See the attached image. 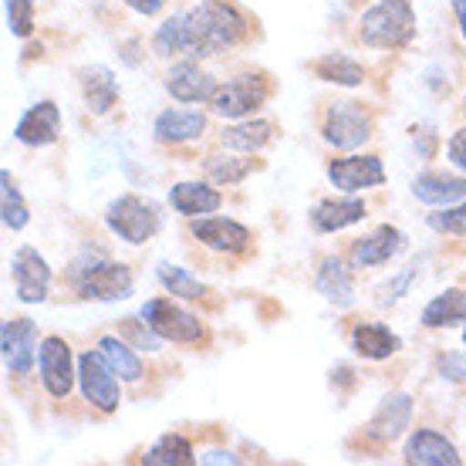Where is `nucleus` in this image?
I'll list each match as a JSON object with an SVG mask.
<instances>
[{
	"mask_svg": "<svg viewBox=\"0 0 466 466\" xmlns=\"http://www.w3.org/2000/svg\"><path fill=\"white\" fill-rule=\"evenodd\" d=\"M179 21H183V55H199V58L230 51L250 35V21L230 0H203L187 14H179Z\"/></svg>",
	"mask_w": 466,
	"mask_h": 466,
	"instance_id": "f257e3e1",
	"label": "nucleus"
},
{
	"mask_svg": "<svg viewBox=\"0 0 466 466\" xmlns=\"http://www.w3.org/2000/svg\"><path fill=\"white\" fill-rule=\"evenodd\" d=\"M71 284L85 301H122L132 294V270L106 257H78L71 264Z\"/></svg>",
	"mask_w": 466,
	"mask_h": 466,
	"instance_id": "f03ea898",
	"label": "nucleus"
},
{
	"mask_svg": "<svg viewBox=\"0 0 466 466\" xmlns=\"http://www.w3.org/2000/svg\"><path fill=\"white\" fill-rule=\"evenodd\" d=\"M361 45L369 47H406L416 37L412 0H379L361 14Z\"/></svg>",
	"mask_w": 466,
	"mask_h": 466,
	"instance_id": "7ed1b4c3",
	"label": "nucleus"
},
{
	"mask_svg": "<svg viewBox=\"0 0 466 466\" xmlns=\"http://www.w3.org/2000/svg\"><path fill=\"white\" fill-rule=\"evenodd\" d=\"M142 321H146V325H149L163 341L189 345V341L203 339V325H199V318L189 315L187 308H179L173 298H152V301L142 304Z\"/></svg>",
	"mask_w": 466,
	"mask_h": 466,
	"instance_id": "20e7f679",
	"label": "nucleus"
},
{
	"mask_svg": "<svg viewBox=\"0 0 466 466\" xmlns=\"http://www.w3.org/2000/svg\"><path fill=\"white\" fill-rule=\"evenodd\" d=\"M270 98V82L264 75H240L233 82L220 85L210 98V108L220 118H244Z\"/></svg>",
	"mask_w": 466,
	"mask_h": 466,
	"instance_id": "39448f33",
	"label": "nucleus"
},
{
	"mask_svg": "<svg viewBox=\"0 0 466 466\" xmlns=\"http://www.w3.org/2000/svg\"><path fill=\"white\" fill-rule=\"evenodd\" d=\"M108 230L118 233L126 244H146L159 230V213L139 197H118L106 213Z\"/></svg>",
	"mask_w": 466,
	"mask_h": 466,
	"instance_id": "423d86ee",
	"label": "nucleus"
},
{
	"mask_svg": "<svg viewBox=\"0 0 466 466\" xmlns=\"http://www.w3.org/2000/svg\"><path fill=\"white\" fill-rule=\"evenodd\" d=\"M321 136L335 149H359L361 142L372 139V118L365 116V108L359 102H335L325 112Z\"/></svg>",
	"mask_w": 466,
	"mask_h": 466,
	"instance_id": "0eeeda50",
	"label": "nucleus"
},
{
	"mask_svg": "<svg viewBox=\"0 0 466 466\" xmlns=\"http://www.w3.org/2000/svg\"><path fill=\"white\" fill-rule=\"evenodd\" d=\"M78 379H82L85 399L98 412H116L118 402H122V392H118L116 372H112V365L106 361L102 351H85L78 359Z\"/></svg>",
	"mask_w": 466,
	"mask_h": 466,
	"instance_id": "6e6552de",
	"label": "nucleus"
},
{
	"mask_svg": "<svg viewBox=\"0 0 466 466\" xmlns=\"http://www.w3.org/2000/svg\"><path fill=\"white\" fill-rule=\"evenodd\" d=\"M11 274H14V288H17V298L24 304H41L47 298V288H51V268L47 260L37 254L35 247H21L11 260Z\"/></svg>",
	"mask_w": 466,
	"mask_h": 466,
	"instance_id": "1a4fd4ad",
	"label": "nucleus"
},
{
	"mask_svg": "<svg viewBox=\"0 0 466 466\" xmlns=\"http://www.w3.org/2000/svg\"><path fill=\"white\" fill-rule=\"evenodd\" d=\"M328 179H331L341 193H359V189L382 187L385 169L375 156H349V159L328 163Z\"/></svg>",
	"mask_w": 466,
	"mask_h": 466,
	"instance_id": "9d476101",
	"label": "nucleus"
},
{
	"mask_svg": "<svg viewBox=\"0 0 466 466\" xmlns=\"http://www.w3.org/2000/svg\"><path fill=\"white\" fill-rule=\"evenodd\" d=\"M37 328L31 318H14L4 321V365L11 375H27L35 365Z\"/></svg>",
	"mask_w": 466,
	"mask_h": 466,
	"instance_id": "9b49d317",
	"label": "nucleus"
},
{
	"mask_svg": "<svg viewBox=\"0 0 466 466\" xmlns=\"http://www.w3.org/2000/svg\"><path fill=\"white\" fill-rule=\"evenodd\" d=\"M41 379H45V389L55 399H65L71 392V382H75L71 349L68 341H61L58 335L45 339V345H41Z\"/></svg>",
	"mask_w": 466,
	"mask_h": 466,
	"instance_id": "f8f14e48",
	"label": "nucleus"
},
{
	"mask_svg": "<svg viewBox=\"0 0 466 466\" xmlns=\"http://www.w3.org/2000/svg\"><path fill=\"white\" fill-rule=\"evenodd\" d=\"M193 237L203 240L210 250H220V254H244L250 247V230L240 227L237 220H227V217H210V220H193Z\"/></svg>",
	"mask_w": 466,
	"mask_h": 466,
	"instance_id": "ddd939ff",
	"label": "nucleus"
},
{
	"mask_svg": "<svg viewBox=\"0 0 466 466\" xmlns=\"http://www.w3.org/2000/svg\"><path fill=\"white\" fill-rule=\"evenodd\" d=\"M166 92L173 95L176 102L193 106V102H210L213 92H217V82L199 65L183 61V65H173L166 75Z\"/></svg>",
	"mask_w": 466,
	"mask_h": 466,
	"instance_id": "4468645a",
	"label": "nucleus"
},
{
	"mask_svg": "<svg viewBox=\"0 0 466 466\" xmlns=\"http://www.w3.org/2000/svg\"><path fill=\"white\" fill-rule=\"evenodd\" d=\"M406 463L416 466H460V453L456 446L446 440L443 432L436 430H416L406 443Z\"/></svg>",
	"mask_w": 466,
	"mask_h": 466,
	"instance_id": "2eb2a0df",
	"label": "nucleus"
},
{
	"mask_svg": "<svg viewBox=\"0 0 466 466\" xmlns=\"http://www.w3.org/2000/svg\"><path fill=\"white\" fill-rule=\"evenodd\" d=\"M24 146H51L61 136V112L55 102H37L31 112H24L14 132Z\"/></svg>",
	"mask_w": 466,
	"mask_h": 466,
	"instance_id": "dca6fc26",
	"label": "nucleus"
},
{
	"mask_svg": "<svg viewBox=\"0 0 466 466\" xmlns=\"http://www.w3.org/2000/svg\"><path fill=\"white\" fill-rule=\"evenodd\" d=\"M409 420H412V399L389 396V399H382V406H379V412L372 416V422H369L365 432H369L372 440H379V443H392V440H399V436L409 430Z\"/></svg>",
	"mask_w": 466,
	"mask_h": 466,
	"instance_id": "f3484780",
	"label": "nucleus"
},
{
	"mask_svg": "<svg viewBox=\"0 0 466 466\" xmlns=\"http://www.w3.org/2000/svg\"><path fill=\"white\" fill-rule=\"evenodd\" d=\"M402 244H406V237L396 227H379L375 233H369L365 240L351 247V264L355 268H379L389 257H396Z\"/></svg>",
	"mask_w": 466,
	"mask_h": 466,
	"instance_id": "a211bd4d",
	"label": "nucleus"
},
{
	"mask_svg": "<svg viewBox=\"0 0 466 466\" xmlns=\"http://www.w3.org/2000/svg\"><path fill=\"white\" fill-rule=\"evenodd\" d=\"M412 197L430 203V207H450L466 199V179L463 176H446V173H426L412 183Z\"/></svg>",
	"mask_w": 466,
	"mask_h": 466,
	"instance_id": "6ab92c4d",
	"label": "nucleus"
},
{
	"mask_svg": "<svg viewBox=\"0 0 466 466\" xmlns=\"http://www.w3.org/2000/svg\"><path fill=\"white\" fill-rule=\"evenodd\" d=\"M82 92H85V102L92 108L95 116H106L112 112V106L118 102V82L116 75L102 65H92V68L82 71Z\"/></svg>",
	"mask_w": 466,
	"mask_h": 466,
	"instance_id": "aec40b11",
	"label": "nucleus"
},
{
	"mask_svg": "<svg viewBox=\"0 0 466 466\" xmlns=\"http://www.w3.org/2000/svg\"><path fill=\"white\" fill-rule=\"evenodd\" d=\"M365 217V203L361 199H325L318 203L315 213H311V227L318 233H335L341 227H351Z\"/></svg>",
	"mask_w": 466,
	"mask_h": 466,
	"instance_id": "412c9836",
	"label": "nucleus"
},
{
	"mask_svg": "<svg viewBox=\"0 0 466 466\" xmlns=\"http://www.w3.org/2000/svg\"><path fill=\"white\" fill-rule=\"evenodd\" d=\"M315 284H318V291L325 294V301L339 304V308H349V304L355 301V284H351V274L339 257H328L325 264L318 268Z\"/></svg>",
	"mask_w": 466,
	"mask_h": 466,
	"instance_id": "4be33fe9",
	"label": "nucleus"
},
{
	"mask_svg": "<svg viewBox=\"0 0 466 466\" xmlns=\"http://www.w3.org/2000/svg\"><path fill=\"white\" fill-rule=\"evenodd\" d=\"M169 203H173L176 213L183 217H203V213L220 210V193L210 187H199V183H176L169 189Z\"/></svg>",
	"mask_w": 466,
	"mask_h": 466,
	"instance_id": "5701e85b",
	"label": "nucleus"
},
{
	"mask_svg": "<svg viewBox=\"0 0 466 466\" xmlns=\"http://www.w3.org/2000/svg\"><path fill=\"white\" fill-rule=\"evenodd\" d=\"M207 128V116L203 112H183V108H169L156 118V136L163 142H189L199 139Z\"/></svg>",
	"mask_w": 466,
	"mask_h": 466,
	"instance_id": "b1692460",
	"label": "nucleus"
},
{
	"mask_svg": "<svg viewBox=\"0 0 466 466\" xmlns=\"http://www.w3.org/2000/svg\"><path fill=\"white\" fill-rule=\"evenodd\" d=\"M351 349L359 351L361 359L382 361L399 349V339L385 325H359L351 331Z\"/></svg>",
	"mask_w": 466,
	"mask_h": 466,
	"instance_id": "393cba45",
	"label": "nucleus"
},
{
	"mask_svg": "<svg viewBox=\"0 0 466 466\" xmlns=\"http://www.w3.org/2000/svg\"><path fill=\"white\" fill-rule=\"evenodd\" d=\"M460 321H466V291L440 294L422 311V325L426 328H453Z\"/></svg>",
	"mask_w": 466,
	"mask_h": 466,
	"instance_id": "a878e982",
	"label": "nucleus"
},
{
	"mask_svg": "<svg viewBox=\"0 0 466 466\" xmlns=\"http://www.w3.org/2000/svg\"><path fill=\"white\" fill-rule=\"evenodd\" d=\"M270 139H274V122H264V118H260V122H244V126L223 128V136H220L223 146L240 149V152L264 149Z\"/></svg>",
	"mask_w": 466,
	"mask_h": 466,
	"instance_id": "bb28decb",
	"label": "nucleus"
},
{
	"mask_svg": "<svg viewBox=\"0 0 466 466\" xmlns=\"http://www.w3.org/2000/svg\"><path fill=\"white\" fill-rule=\"evenodd\" d=\"M98 351L106 355V361L112 365V372H116L122 382H139L142 379V361L132 355V349H128L122 339L106 335V339L98 341Z\"/></svg>",
	"mask_w": 466,
	"mask_h": 466,
	"instance_id": "cd10ccee",
	"label": "nucleus"
},
{
	"mask_svg": "<svg viewBox=\"0 0 466 466\" xmlns=\"http://www.w3.org/2000/svg\"><path fill=\"white\" fill-rule=\"evenodd\" d=\"M142 460H146L149 466H187V463H197V453H193V446H189L183 436L166 432L163 440L152 446Z\"/></svg>",
	"mask_w": 466,
	"mask_h": 466,
	"instance_id": "c85d7f7f",
	"label": "nucleus"
},
{
	"mask_svg": "<svg viewBox=\"0 0 466 466\" xmlns=\"http://www.w3.org/2000/svg\"><path fill=\"white\" fill-rule=\"evenodd\" d=\"M0 213H4V227L7 230H24L27 220H31V213H27V207H24L21 199V189L14 187L7 169L0 173Z\"/></svg>",
	"mask_w": 466,
	"mask_h": 466,
	"instance_id": "c756f323",
	"label": "nucleus"
},
{
	"mask_svg": "<svg viewBox=\"0 0 466 466\" xmlns=\"http://www.w3.org/2000/svg\"><path fill=\"white\" fill-rule=\"evenodd\" d=\"M311 71H315L321 82H335V85H361V78H365V71L351 58H345V55H325V58H318L311 65Z\"/></svg>",
	"mask_w": 466,
	"mask_h": 466,
	"instance_id": "7c9ffc66",
	"label": "nucleus"
},
{
	"mask_svg": "<svg viewBox=\"0 0 466 466\" xmlns=\"http://www.w3.org/2000/svg\"><path fill=\"white\" fill-rule=\"evenodd\" d=\"M159 280L166 284V291L176 294V298H187V301H199V298H207V288H203V284H199V280L183 268L159 264Z\"/></svg>",
	"mask_w": 466,
	"mask_h": 466,
	"instance_id": "2f4dec72",
	"label": "nucleus"
},
{
	"mask_svg": "<svg viewBox=\"0 0 466 466\" xmlns=\"http://www.w3.org/2000/svg\"><path fill=\"white\" fill-rule=\"evenodd\" d=\"M254 169H257L254 159H227V156H210V159H207V173H210L217 183H227V187L247 179Z\"/></svg>",
	"mask_w": 466,
	"mask_h": 466,
	"instance_id": "473e14b6",
	"label": "nucleus"
},
{
	"mask_svg": "<svg viewBox=\"0 0 466 466\" xmlns=\"http://www.w3.org/2000/svg\"><path fill=\"white\" fill-rule=\"evenodd\" d=\"M152 47H156V55H183V21H179V14L169 17L166 24H159V31L152 37Z\"/></svg>",
	"mask_w": 466,
	"mask_h": 466,
	"instance_id": "72a5a7b5",
	"label": "nucleus"
},
{
	"mask_svg": "<svg viewBox=\"0 0 466 466\" xmlns=\"http://www.w3.org/2000/svg\"><path fill=\"white\" fill-rule=\"evenodd\" d=\"M7 27L17 37L31 35V27H35V0H7Z\"/></svg>",
	"mask_w": 466,
	"mask_h": 466,
	"instance_id": "f704fd0d",
	"label": "nucleus"
},
{
	"mask_svg": "<svg viewBox=\"0 0 466 466\" xmlns=\"http://www.w3.org/2000/svg\"><path fill=\"white\" fill-rule=\"evenodd\" d=\"M430 227L440 233H453V237H466V203L453 207V210H443V213H432L430 217Z\"/></svg>",
	"mask_w": 466,
	"mask_h": 466,
	"instance_id": "c9c22d12",
	"label": "nucleus"
},
{
	"mask_svg": "<svg viewBox=\"0 0 466 466\" xmlns=\"http://www.w3.org/2000/svg\"><path fill=\"white\" fill-rule=\"evenodd\" d=\"M440 372L453 382H466V351H450L440 359Z\"/></svg>",
	"mask_w": 466,
	"mask_h": 466,
	"instance_id": "e433bc0d",
	"label": "nucleus"
},
{
	"mask_svg": "<svg viewBox=\"0 0 466 466\" xmlns=\"http://www.w3.org/2000/svg\"><path fill=\"white\" fill-rule=\"evenodd\" d=\"M446 156H450V163H453L460 173H466V128H463V132H456L453 139H450V149H446Z\"/></svg>",
	"mask_w": 466,
	"mask_h": 466,
	"instance_id": "4c0bfd02",
	"label": "nucleus"
},
{
	"mask_svg": "<svg viewBox=\"0 0 466 466\" xmlns=\"http://www.w3.org/2000/svg\"><path fill=\"white\" fill-rule=\"evenodd\" d=\"M126 4L132 7V11H139V14H146V17H149V14H159V11H163L166 0H126Z\"/></svg>",
	"mask_w": 466,
	"mask_h": 466,
	"instance_id": "58836bf2",
	"label": "nucleus"
},
{
	"mask_svg": "<svg viewBox=\"0 0 466 466\" xmlns=\"http://www.w3.org/2000/svg\"><path fill=\"white\" fill-rule=\"evenodd\" d=\"M197 463H240L233 453H223V450H210V453L197 456Z\"/></svg>",
	"mask_w": 466,
	"mask_h": 466,
	"instance_id": "ea45409f",
	"label": "nucleus"
},
{
	"mask_svg": "<svg viewBox=\"0 0 466 466\" xmlns=\"http://www.w3.org/2000/svg\"><path fill=\"white\" fill-rule=\"evenodd\" d=\"M453 11L460 17V27H463V37H466V0H453Z\"/></svg>",
	"mask_w": 466,
	"mask_h": 466,
	"instance_id": "a19ab883",
	"label": "nucleus"
},
{
	"mask_svg": "<svg viewBox=\"0 0 466 466\" xmlns=\"http://www.w3.org/2000/svg\"><path fill=\"white\" fill-rule=\"evenodd\" d=\"M463 341H466V331H463Z\"/></svg>",
	"mask_w": 466,
	"mask_h": 466,
	"instance_id": "79ce46f5",
	"label": "nucleus"
},
{
	"mask_svg": "<svg viewBox=\"0 0 466 466\" xmlns=\"http://www.w3.org/2000/svg\"><path fill=\"white\" fill-rule=\"evenodd\" d=\"M463 112H466V106H463Z\"/></svg>",
	"mask_w": 466,
	"mask_h": 466,
	"instance_id": "37998d69",
	"label": "nucleus"
}]
</instances>
